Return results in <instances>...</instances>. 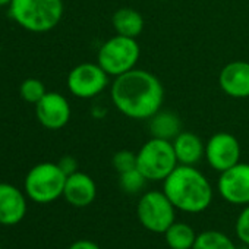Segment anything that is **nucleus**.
Instances as JSON below:
<instances>
[{
    "instance_id": "nucleus-1",
    "label": "nucleus",
    "mask_w": 249,
    "mask_h": 249,
    "mask_svg": "<svg viewBox=\"0 0 249 249\" xmlns=\"http://www.w3.org/2000/svg\"><path fill=\"white\" fill-rule=\"evenodd\" d=\"M113 106L134 120H148L164 101V87L161 81L150 71L132 69L116 76L110 87Z\"/></svg>"
},
{
    "instance_id": "nucleus-2",
    "label": "nucleus",
    "mask_w": 249,
    "mask_h": 249,
    "mask_svg": "<svg viewBox=\"0 0 249 249\" xmlns=\"http://www.w3.org/2000/svg\"><path fill=\"white\" fill-rule=\"evenodd\" d=\"M163 191L178 211L199 214L213 202V186L195 166L179 164L164 180Z\"/></svg>"
},
{
    "instance_id": "nucleus-3",
    "label": "nucleus",
    "mask_w": 249,
    "mask_h": 249,
    "mask_svg": "<svg viewBox=\"0 0 249 249\" xmlns=\"http://www.w3.org/2000/svg\"><path fill=\"white\" fill-rule=\"evenodd\" d=\"M63 12V0H12L9 5V17L21 28L34 34L54 30Z\"/></svg>"
},
{
    "instance_id": "nucleus-4",
    "label": "nucleus",
    "mask_w": 249,
    "mask_h": 249,
    "mask_svg": "<svg viewBox=\"0 0 249 249\" xmlns=\"http://www.w3.org/2000/svg\"><path fill=\"white\" fill-rule=\"evenodd\" d=\"M66 178L57 163H38L25 176V195L36 204H50L63 196Z\"/></svg>"
},
{
    "instance_id": "nucleus-5",
    "label": "nucleus",
    "mask_w": 249,
    "mask_h": 249,
    "mask_svg": "<svg viewBox=\"0 0 249 249\" xmlns=\"http://www.w3.org/2000/svg\"><path fill=\"white\" fill-rule=\"evenodd\" d=\"M141 56V47L137 38L116 34L100 47L97 53V63L106 71L108 76H120L135 69Z\"/></svg>"
},
{
    "instance_id": "nucleus-6",
    "label": "nucleus",
    "mask_w": 249,
    "mask_h": 249,
    "mask_svg": "<svg viewBox=\"0 0 249 249\" xmlns=\"http://www.w3.org/2000/svg\"><path fill=\"white\" fill-rule=\"evenodd\" d=\"M178 166L173 144L167 140L151 137L137 153V169L148 182H163Z\"/></svg>"
},
{
    "instance_id": "nucleus-7",
    "label": "nucleus",
    "mask_w": 249,
    "mask_h": 249,
    "mask_svg": "<svg viewBox=\"0 0 249 249\" xmlns=\"http://www.w3.org/2000/svg\"><path fill=\"white\" fill-rule=\"evenodd\" d=\"M137 217L141 226L148 231L164 234L176 221V208L164 191H148L138 201Z\"/></svg>"
},
{
    "instance_id": "nucleus-8",
    "label": "nucleus",
    "mask_w": 249,
    "mask_h": 249,
    "mask_svg": "<svg viewBox=\"0 0 249 249\" xmlns=\"http://www.w3.org/2000/svg\"><path fill=\"white\" fill-rule=\"evenodd\" d=\"M68 89L72 95L89 100L100 95L108 87V75L98 63H79L68 75Z\"/></svg>"
},
{
    "instance_id": "nucleus-9",
    "label": "nucleus",
    "mask_w": 249,
    "mask_h": 249,
    "mask_svg": "<svg viewBox=\"0 0 249 249\" xmlns=\"http://www.w3.org/2000/svg\"><path fill=\"white\" fill-rule=\"evenodd\" d=\"M240 144L229 132H217L205 142V160L215 172H224L240 161Z\"/></svg>"
},
{
    "instance_id": "nucleus-10",
    "label": "nucleus",
    "mask_w": 249,
    "mask_h": 249,
    "mask_svg": "<svg viewBox=\"0 0 249 249\" xmlns=\"http://www.w3.org/2000/svg\"><path fill=\"white\" fill-rule=\"evenodd\" d=\"M220 196L233 205H249V164L237 163L220 173L217 180Z\"/></svg>"
},
{
    "instance_id": "nucleus-11",
    "label": "nucleus",
    "mask_w": 249,
    "mask_h": 249,
    "mask_svg": "<svg viewBox=\"0 0 249 249\" xmlns=\"http://www.w3.org/2000/svg\"><path fill=\"white\" fill-rule=\"evenodd\" d=\"M71 104L60 92L47 91L46 95L36 104L37 120L50 131H57L66 126L71 120Z\"/></svg>"
},
{
    "instance_id": "nucleus-12",
    "label": "nucleus",
    "mask_w": 249,
    "mask_h": 249,
    "mask_svg": "<svg viewBox=\"0 0 249 249\" xmlns=\"http://www.w3.org/2000/svg\"><path fill=\"white\" fill-rule=\"evenodd\" d=\"M27 195L12 183H0V224H19L27 214Z\"/></svg>"
},
{
    "instance_id": "nucleus-13",
    "label": "nucleus",
    "mask_w": 249,
    "mask_h": 249,
    "mask_svg": "<svg viewBox=\"0 0 249 249\" xmlns=\"http://www.w3.org/2000/svg\"><path fill=\"white\" fill-rule=\"evenodd\" d=\"M218 85L231 98L249 97V63L234 60L227 63L218 75Z\"/></svg>"
},
{
    "instance_id": "nucleus-14",
    "label": "nucleus",
    "mask_w": 249,
    "mask_h": 249,
    "mask_svg": "<svg viewBox=\"0 0 249 249\" xmlns=\"http://www.w3.org/2000/svg\"><path fill=\"white\" fill-rule=\"evenodd\" d=\"M95 196H97V185L89 175L78 170L66 178L63 198L72 207L76 208L88 207L94 202Z\"/></svg>"
},
{
    "instance_id": "nucleus-15",
    "label": "nucleus",
    "mask_w": 249,
    "mask_h": 249,
    "mask_svg": "<svg viewBox=\"0 0 249 249\" xmlns=\"http://www.w3.org/2000/svg\"><path fill=\"white\" fill-rule=\"evenodd\" d=\"M172 144L179 164L196 166L202 159H205V144L194 132L182 131Z\"/></svg>"
},
{
    "instance_id": "nucleus-16",
    "label": "nucleus",
    "mask_w": 249,
    "mask_h": 249,
    "mask_svg": "<svg viewBox=\"0 0 249 249\" xmlns=\"http://www.w3.org/2000/svg\"><path fill=\"white\" fill-rule=\"evenodd\" d=\"M148 129L153 138L173 141L182 132V122L179 116L169 110H159L148 119Z\"/></svg>"
},
{
    "instance_id": "nucleus-17",
    "label": "nucleus",
    "mask_w": 249,
    "mask_h": 249,
    "mask_svg": "<svg viewBox=\"0 0 249 249\" xmlns=\"http://www.w3.org/2000/svg\"><path fill=\"white\" fill-rule=\"evenodd\" d=\"M111 24H113L116 34L123 36V37H131V38L140 37L145 25L142 15L132 8L117 9L113 14Z\"/></svg>"
},
{
    "instance_id": "nucleus-18",
    "label": "nucleus",
    "mask_w": 249,
    "mask_h": 249,
    "mask_svg": "<svg viewBox=\"0 0 249 249\" xmlns=\"http://www.w3.org/2000/svg\"><path fill=\"white\" fill-rule=\"evenodd\" d=\"M196 236L194 227L182 221H175L164 231V239L170 249H192Z\"/></svg>"
},
{
    "instance_id": "nucleus-19",
    "label": "nucleus",
    "mask_w": 249,
    "mask_h": 249,
    "mask_svg": "<svg viewBox=\"0 0 249 249\" xmlns=\"http://www.w3.org/2000/svg\"><path fill=\"white\" fill-rule=\"evenodd\" d=\"M192 249H237V246L223 231L205 230L196 236Z\"/></svg>"
},
{
    "instance_id": "nucleus-20",
    "label": "nucleus",
    "mask_w": 249,
    "mask_h": 249,
    "mask_svg": "<svg viewBox=\"0 0 249 249\" xmlns=\"http://www.w3.org/2000/svg\"><path fill=\"white\" fill-rule=\"evenodd\" d=\"M147 182H148L147 178L137 167L119 175V185H120L122 191L129 195L141 192L145 188Z\"/></svg>"
},
{
    "instance_id": "nucleus-21",
    "label": "nucleus",
    "mask_w": 249,
    "mask_h": 249,
    "mask_svg": "<svg viewBox=\"0 0 249 249\" xmlns=\"http://www.w3.org/2000/svg\"><path fill=\"white\" fill-rule=\"evenodd\" d=\"M46 92H47L46 85L43 84L41 79L37 78H27L19 87L21 97L31 104H37L46 95Z\"/></svg>"
},
{
    "instance_id": "nucleus-22",
    "label": "nucleus",
    "mask_w": 249,
    "mask_h": 249,
    "mask_svg": "<svg viewBox=\"0 0 249 249\" xmlns=\"http://www.w3.org/2000/svg\"><path fill=\"white\" fill-rule=\"evenodd\" d=\"M111 166L119 175L135 169L137 167V153H134L131 150H120V151L114 153L113 159H111Z\"/></svg>"
},
{
    "instance_id": "nucleus-23",
    "label": "nucleus",
    "mask_w": 249,
    "mask_h": 249,
    "mask_svg": "<svg viewBox=\"0 0 249 249\" xmlns=\"http://www.w3.org/2000/svg\"><path fill=\"white\" fill-rule=\"evenodd\" d=\"M234 230L237 239L249 246V205H245L243 210L239 213L236 223H234Z\"/></svg>"
},
{
    "instance_id": "nucleus-24",
    "label": "nucleus",
    "mask_w": 249,
    "mask_h": 249,
    "mask_svg": "<svg viewBox=\"0 0 249 249\" xmlns=\"http://www.w3.org/2000/svg\"><path fill=\"white\" fill-rule=\"evenodd\" d=\"M59 167L62 169V172L66 175V176H71L73 175L75 172H78V161L75 157L72 156H63L59 161H57Z\"/></svg>"
},
{
    "instance_id": "nucleus-25",
    "label": "nucleus",
    "mask_w": 249,
    "mask_h": 249,
    "mask_svg": "<svg viewBox=\"0 0 249 249\" xmlns=\"http://www.w3.org/2000/svg\"><path fill=\"white\" fill-rule=\"evenodd\" d=\"M68 249H101V248H100L95 242H92V240L81 239V240L73 242Z\"/></svg>"
},
{
    "instance_id": "nucleus-26",
    "label": "nucleus",
    "mask_w": 249,
    "mask_h": 249,
    "mask_svg": "<svg viewBox=\"0 0 249 249\" xmlns=\"http://www.w3.org/2000/svg\"><path fill=\"white\" fill-rule=\"evenodd\" d=\"M11 3H12V0H0V8H5V6L9 8Z\"/></svg>"
},
{
    "instance_id": "nucleus-27",
    "label": "nucleus",
    "mask_w": 249,
    "mask_h": 249,
    "mask_svg": "<svg viewBox=\"0 0 249 249\" xmlns=\"http://www.w3.org/2000/svg\"><path fill=\"white\" fill-rule=\"evenodd\" d=\"M237 249H249V246H248V245H243V243H242V246H240V248H237Z\"/></svg>"
},
{
    "instance_id": "nucleus-28",
    "label": "nucleus",
    "mask_w": 249,
    "mask_h": 249,
    "mask_svg": "<svg viewBox=\"0 0 249 249\" xmlns=\"http://www.w3.org/2000/svg\"><path fill=\"white\" fill-rule=\"evenodd\" d=\"M157 2H167V0H157Z\"/></svg>"
},
{
    "instance_id": "nucleus-29",
    "label": "nucleus",
    "mask_w": 249,
    "mask_h": 249,
    "mask_svg": "<svg viewBox=\"0 0 249 249\" xmlns=\"http://www.w3.org/2000/svg\"><path fill=\"white\" fill-rule=\"evenodd\" d=\"M0 249H2V246H0Z\"/></svg>"
}]
</instances>
